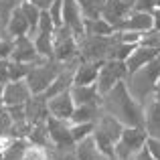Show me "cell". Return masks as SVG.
<instances>
[{"label":"cell","instance_id":"5","mask_svg":"<svg viewBox=\"0 0 160 160\" xmlns=\"http://www.w3.org/2000/svg\"><path fill=\"white\" fill-rule=\"evenodd\" d=\"M126 77H128V69H126L124 61H120V59H106L98 71L95 87H98L99 95H106L109 89H113V85L124 81Z\"/></svg>","mask_w":160,"mask_h":160},{"label":"cell","instance_id":"28","mask_svg":"<svg viewBox=\"0 0 160 160\" xmlns=\"http://www.w3.org/2000/svg\"><path fill=\"white\" fill-rule=\"evenodd\" d=\"M93 128H95V122H83V124H73L71 122V138H73V142L77 144V142L89 138L93 134Z\"/></svg>","mask_w":160,"mask_h":160},{"label":"cell","instance_id":"36","mask_svg":"<svg viewBox=\"0 0 160 160\" xmlns=\"http://www.w3.org/2000/svg\"><path fill=\"white\" fill-rule=\"evenodd\" d=\"M154 8H156V0H134V10L154 12Z\"/></svg>","mask_w":160,"mask_h":160},{"label":"cell","instance_id":"26","mask_svg":"<svg viewBox=\"0 0 160 160\" xmlns=\"http://www.w3.org/2000/svg\"><path fill=\"white\" fill-rule=\"evenodd\" d=\"M32 43L41 57L53 59V32H37L32 37Z\"/></svg>","mask_w":160,"mask_h":160},{"label":"cell","instance_id":"30","mask_svg":"<svg viewBox=\"0 0 160 160\" xmlns=\"http://www.w3.org/2000/svg\"><path fill=\"white\" fill-rule=\"evenodd\" d=\"M49 150L47 146H37V144H27L20 160H49Z\"/></svg>","mask_w":160,"mask_h":160},{"label":"cell","instance_id":"31","mask_svg":"<svg viewBox=\"0 0 160 160\" xmlns=\"http://www.w3.org/2000/svg\"><path fill=\"white\" fill-rule=\"evenodd\" d=\"M14 49V37H10L6 31L0 35V59H10Z\"/></svg>","mask_w":160,"mask_h":160},{"label":"cell","instance_id":"37","mask_svg":"<svg viewBox=\"0 0 160 160\" xmlns=\"http://www.w3.org/2000/svg\"><path fill=\"white\" fill-rule=\"evenodd\" d=\"M8 59H0V83H8Z\"/></svg>","mask_w":160,"mask_h":160},{"label":"cell","instance_id":"20","mask_svg":"<svg viewBox=\"0 0 160 160\" xmlns=\"http://www.w3.org/2000/svg\"><path fill=\"white\" fill-rule=\"evenodd\" d=\"M4 31L8 32L10 37H22V35H28V31H31V24H28L27 16L22 14V10H20V4L14 8V10L8 14L6 18V28Z\"/></svg>","mask_w":160,"mask_h":160},{"label":"cell","instance_id":"17","mask_svg":"<svg viewBox=\"0 0 160 160\" xmlns=\"http://www.w3.org/2000/svg\"><path fill=\"white\" fill-rule=\"evenodd\" d=\"M27 109V120L31 124H39L49 118V108H47V98L43 93H35L28 98V102L24 103Z\"/></svg>","mask_w":160,"mask_h":160},{"label":"cell","instance_id":"39","mask_svg":"<svg viewBox=\"0 0 160 160\" xmlns=\"http://www.w3.org/2000/svg\"><path fill=\"white\" fill-rule=\"evenodd\" d=\"M28 2H32L39 10H49V6L53 4V0H28Z\"/></svg>","mask_w":160,"mask_h":160},{"label":"cell","instance_id":"15","mask_svg":"<svg viewBox=\"0 0 160 160\" xmlns=\"http://www.w3.org/2000/svg\"><path fill=\"white\" fill-rule=\"evenodd\" d=\"M144 130L148 136L160 138V98H150L144 103Z\"/></svg>","mask_w":160,"mask_h":160},{"label":"cell","instance_id":"19","mask_svg":"<svg viewBox=\"0 0 160 160\" xmlns=\"http://www.w3.org/2000/svg\"><path fill=\"white\" fill-rule=\"evenodd\" d=\"M158 55V51H154V49L146 47V45L138 43L136 47H134V51L128 55V59H126V69H128V73H132V71L140 69V67H144L146 63H150L154 57Z\"/></svg>","mask_w":160,"mask_h":160},{"label":"cell","instance_id":"14","mask_svg":"<svg viewBox=\"0 0 160 160\" xmlns=\"http://www.w3.org/2000/svg\"><path fill=\"white\" fill-rule=\"evenodd\" d=\"M31 89H28L27 81L18 79V81H8L4 83V106H24L31 98Z\"/></svg>","mask_w":160,"mask_h":160},{"label":"cell","instance_id":"8","mask_svg":"<svg viewBox=\"0 0 160 160\" xmlns=\"http://www.w3.org/2000/svg\"><path fill=\"white\" fill-rule=\"evenodd\" d=\"M134 10V0H108L106 6L102 10V18H106L113 27V31H118L124 18Z\"/></svg>","mask_w":160,"mask_h":160},{"label":"cell","instance_id":"4","mask_svg":"<svg viewBox=\"0 0 160 160\" xmlns=\"http://www.w3.org/2000/svg\"><path fill=\"white\" fill-rule=\"evenodd\" d=\"M146 138L148 134H146L144 126H126L120 140L113 144V154L120 160H130L136 152L144 148Z\"/></svg>","mask_w":160,"mask_h":160},{"label":"cell","instance_id":"10","mask_svg":"<svg viewBox=\"0 0 160 160\" xmlns=\"http://www.w3.org/2000/svg\"><path fill=\"white\" fill-rule=\"evenodd\" d=\"M83 12L79 8L77 0H63V24L71 28V32L75 35V39H81L85 35V28H83Z\"/></svg>","mask_w":160,"mask_h":160},{"label":"cell","instance_id":"16","mask_svg":"<svg viewBox=\"0 0 160 160\" xmlns=\"http://www.w3.org/2000/svg\"><path fill=\"white\" fill-rule=\"evenodd\" d=\"M75 106H102V95H99L95 83L91 85H71L69 89Z\"/></svg>","mask_w":160,"mask_h":160},{"label":"cell","instance_id":"22","mask_svg":"<svg viewBox=\"0 0 160 160\" xmlns=\"http://www.w3.org/2000/svg\"><path fill=\"white\" fill-rule=\"evenodd\" d=\"M71 85H73V71H69V69H65V67H63V69L57 73V77L51 81V85L45 89L43 95L49 99V98H53V95H57V93L69 91Z\"/></svg>","mask_w":160,"mask_h":160},{"label":"cell","instance_id":"27","mask_svg":"<svg viewBox=\"0 0 160 160\" xmlns=\"http://www.w3.org/2000/svg\"><path fill=\"white\" fill-rule=\"evenodd\" d=\"M106 2L108 0H77L79 8L83 12V18H99Z\"/></svg>","mask_w":160,"mask_h":160},{"label":"cell","instance_id":"23","mask_svg":"<svg viewBox=\"0 0 160 160\" xmlns=\"http://www.w3.org/2000/svg\"><path fill=\"white\" fill-rule=\"evenodd\" d=\"M27 142H28V144L53 148L51 138H49V130H47V120L39 122V124H31V132H28V136H27Z\"/></svg>","mask_w":160,"mask_h":160},{"label":"cell","instance_id":"6","mask_svg":"<svg viewBox=\"0 0 160 160\" xmlns=\"http://www.w3.org/2000/svg\"><path fill=\"white\" fill-rule=\"evenodd\" d=\"M79 55V43L69 27L61 24L53 31V59L59 63H67Z\"/></svg>","mask_w":160,"mask_h":160},{"label":"cell","instance_id":"34","mask_svg":"<svg viewBox=\"0 0 160 160\" xmlns=\"http://www.w3.org/2000/svg\"><path fill=\"white\" fill-rule=\"evenodd\" d=\"M49 14H51L55 28L63 24V0H53V4L49 6Z\"/></svg>","mask_w":160,"mask_h":160},{"label":"cell","instance_id":"32","mask_svg":"<svg viewBox=\"0 0 160 160\" xmlns=\"http://www.w3.org/2000/svg\"><path fill=\"white\" fill-rule=\"evenodd\" d=\"M140 43L160 53V31H156V28H152V31L144 32V35H142V39H140Z\"/></svg>","mask_w":160,"mask_h":160},{"label":"cell","instance_id":"38","mask_svg":"<svg viewBox=\"0 0 160 160\" xmlns=\"http://www.w3.org/2000/svg\"><path fill=\"white\" fill-rule=\"evenodd\" d=\"M130 160H154V158L150 156V152L146 150V146H144V148H142L140 152H136V154H134V156L130 158Z\"/></svg>","mask_w":160,"mask_h":160},{"label":"cell","instance_id":"21","mask_svg":"<svg viewBox=\"0 0 160 160\" xmlns=\"http://www.w3.org/2000/svg\"><path fill=\"white\" fill-rule=\"evenodd\" d=\"M75 154H77V160H109L108 154H103L99 150V146L95 144L93 136L77 142L75 144Z\"/></svg>","mask_w":160,"mask_h":160},{"label":"cell","instance_id":"2","mask_svg":"<svg viewBox=\"0 0 160 160\" xmlns=\"http://www.w3.org/2000/svg\"><path fill=\"white\" fill-rule=\"evenodd\" d=\"M158 81H160V53L150 63H146L144 67L128 73V77L124 79L130 95H132L138 103H142V106H144L150 98H154Z\"/></svg>","mask_w":160,"mask_h":160},{"label":"cell","instance_id":"12","mask_svg":"<svg viewBox=\"0 0 160 160\" xmlns=\"http://www.w3.org/2000/svg\"><path fill=\"white\" fill-rule=\"evenodd\" d=\"M154 28V18L152 12H142V10H132L124 18V22L118 27V31H132V32H148Z\"/></svg>","mask_w":160,"mask_h":160},{"label":"cell","instance_id":"41","mask_svg":"<svg viewBox=\"0 0 160 160\" xmlns=\"http://www.w3.org/2000/svg\"><path fill=\"white\" fill-rule=\"evenodd\" d=\"M0 108H4V85L0 83Z\"/></svg>","mask_w":160,"mask_h":160},{"label":"cell","instance_id":"40","mask_svg":"<svg viewBox=\"0 0 160 160\" xmlns=\"http://www.w3.org/2000/svg\"><path fill=\"white\" fill-rule=\"evenodd\" d=\"M152 18H154V28H156V31H160V8H154Z\"/></svg>","mask_w":160,"mask_h":160},{"label":"cell","instance_id":"11","mask_svg":"<svg viewBox=\"0 0 160 160\" xmlns=\"http://www.w3.org/2000/svg\"><path fill=\"white\" fill-rule=\"evenodd\" d=\"M12 61H20V63H41V61H47L45 57H41L35 49V43L28 35L22 37H16L14 39V49H12L10 55Z\"/></svg>","mask_w":160,"mask_h":160},{"label":"cell","instance_id":"35","mask_svg":"<svg viewBox=\"0 0 160 160\" xmlns=\"http://www.w3.org/2000/svg\"><path fill=\"white\" fill-rule=\"evenodd\" d=\"M146 150L150 152V156H152L154 160H160V138H152L148 136L146 138Z\"/></svg>","mask_w":160,"mask_h":160},{"label":"cell","instance_id":"25","mask_svg":"<svg viewBox=\"0 0 160 160\" xmlns=\"http://www.w3.org/2000/svg\"><path fill=\"white\" fill-rule=\"evenodd\" d=\"M102 112V106H75L71 120L73 124H83V122H95Z\"/></svg>","mask_w":160,"mask_h":160},{"label":"cell","instance_id":"43","mask_svg":"<svg viewBox=\"0 0 160 160\" xmlns=\"http://www.w3.org/2000/svg\"><path fill=\"white\" fill-rule=\"evenodd\" d=\"M156 8H160V0H156Z\"/></svg>","mask_w":160,"mask_h":160},{"label":"cell","instance_id":"7","mask_svg":"<svg viewBox=\"0 0 160 160\" xmlns=\"http://www.w3.org/2000/svg\"><path fill=\"white\" fill-rule=\"evenodd\" d=\"M47 130L49 138L55 148H69L75 146L73 138H71V122L69 120H59V118L49 116L47 118Z\"/></svg>","mask_w":160,"mask_h":160},{"label":"cell","instance_id":"33","mask_svg":"<svg viewBox=\"0 0 160 160\" xmlns=\"http://www.w3.org/2000/svg\"><path fill=\"white\" fill-rule=\"evenodd\" d=\"M55 31V22L49 14V10H41L39 16V24H37V32H53Z\"/></svg>","mask_w":160,"mask_h":160},{"label":"cell","instance_id":"42","mask_svg":"<svg viewBox=\"0 0 160 160\" xmlns=\"http://www.w3.org/2000/svg\"><path fill=\"white\" fill-rule=\"evenodd\" d=\"M109 160H120V158H118L116 154H112V156H109Z\"/></svg>","mask_w":160,"mask_h":160},{"label":"cell","instance_id":"24","mask_svg":"<svg viewBox=\"0 0 160 160\" xmlns=\"http://www.w3.org/2000/svg\"><path fill=\"white\" fill-rule=\"evenodd\" d=\"M83 28H85V35H102V37H108V35H113V27L108 22L106 18H85L83 20Z\"/></svg>","mask_w":160,"mask_h":160},{"label":"cell","instance_id":"1","mask_svg":"<svg viewBox=\"0 0 160 160\" xmlns=\"http://www.w3.org/2000/svg\"><path fill=\"white\" fill-rule=\"evenodd\" d=\"M102 109L118 118L124 126H144V106L130 95L124 81L102 95Z\"/></svg>","mask_w":160,"mask_h":160},{"label":"cell","instance_id":"3","mask_svg":"<svg viewBox=\"0 0 160 160\" xmlns=\"http://www.w3.org/2000/svg\"><path fill=\"white\" fill-rule=\"evenodd\" d=\"M63 69V63L55 61V59H47V61L41 63H31V69H28V75L24 77L31 93H45L51 81L57 77V73Z\"/></svg>","mask_w":160,"mask_h":160},{"label":"cell","instance_id":"18","mask_svg":"<svg viewBox=\"0 0 160 160\" xmlns=\"http://www.w3.org/2000/svg\"><path fill=\"white\" fill-rule=\"evenodd\" d=\"M103 61H85L83 59L73 71V85H91L98 79V71Z\"/></svg>","mask_w":160,"mask_h":160},{"label":"cell","instance_id":"13","mask_svg":"<svg viewBox=\"0 0 160 160\" xmlns=\"http://www.w3.org/2000/svg\"><path fill=\"white\" fill-rule=\"evenodd\" d=\"M47 108H49V116L59 118V120H71V113L75 109V102L69 91H63V93H57L47 99Z\"/></svg>","mask_w":160,"mask_h":160},{"label":"cell","instance_id":"9","mask_svg":"<svg viewBox=\"0 0 160 160\" xmlns=\"http://www.w3.org/2000/svg\"><path fill=\"white\" fill-rule=\"evenodd\" d=\"M124 128H126V126L122 124L118 118H113L112 113H108V112H103V109H102V112H99V116H98V120H95L93 132L99 134V136H103V138H108L109 142H113V144H116V142L120 140Z\"/></svg>","mask_w":160,"mask_h":160},{"label":"cell","instance_id":"29","mask_svg":"<svg viewBox=\"0 0 160 160\" xmlns=\"http://www.w3.org/2000/svg\"><path fill=\"white\" fill-rule=\"evenodd\" d=\"M28 69H31V63H20V61L8 59V79H10V81L24 79L28 75Z\"/></svg>","mask_w":160,"mask_h":160}]
</instances>
